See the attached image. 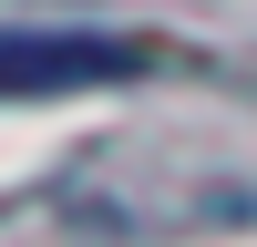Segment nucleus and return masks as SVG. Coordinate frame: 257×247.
I'll use <instances>...</instances> for the list:
<instances>
[{"instance_id":"f257e3e1","label":"nucleus","mask_w":257,"mask_h":247,"mask_svg":"<svg viewBox=\"0 0 257 247\" xmlns=\"http://www.w3.org/2000/svg\"><path fill=\"white\" fill-rule=\"evenodd\" d=\"M144 41H113V31H41V21H21V31H0V93L11 103H41V93H72V82H134L144 72Z\"/></svg>"}]
</instances>
